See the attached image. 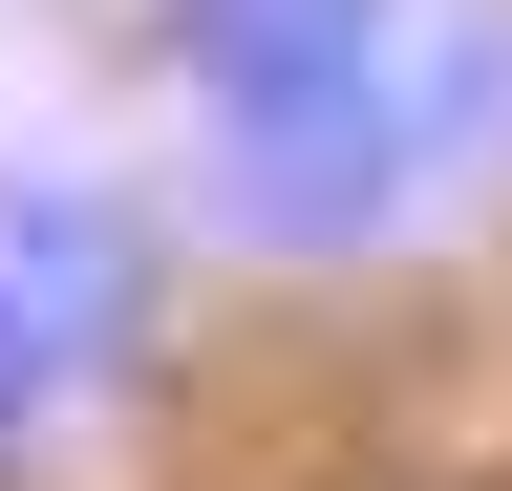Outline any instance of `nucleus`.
Listing matches in <instances>:
<instances>
[{
    "label": "nucleus",
    "instance_id": "7ed1b4c3",
    "mask_svg": "<svg viewBox=\"0 0 512 491\" xmlns=\"http://www.w3.org/2000/svg\"><path fill=\"white\" fill-rule=\"evenodd\" d=\"M427 43V0H150V65L192 86V129H256V107H342Z\"/></svg>",
    "mask_w": 512,
    "mask_h": 491
},
{
    "label": "nucleus",
    "instance_id": "20e7f679",
    "mask_svg": "<svg viewBox=\"0 0 512 491\" xmlns=\"http://www.w3.org/2000/svg\"><path fill=\"white\" fill-rule=\"evenodd\" d=\"M64 406H86V363H64V342L22 321V278H0V491H22V470L64 449Z\"/></svg>",
    "mask_w": 512,
    "mask_h": 491
},
{
    "label": "nucleus",
    "instance_id": "f257e3e1",
    "mask_svg": "<svg viewBox=\"0 0 512 491\" xmlns=\"http://www.w3.org/2000/svg\"><path fill=\"white\" fill-rule=\"evenodd\" d=\"M448 171H470V129H448V86H427V43L384 86H342V107H256V129H214L192 150V235L214 257H278V278H342V257H384Z\"/></svg>",
    "mask_w": 512,
    "mask_h": 491
},
{
    "label": "nucleus",
    "instance_id": "f03ea898",
    "mask_svg": "<svg viewBox=\"0 0 512 491\" xmlns=\"http://www.w3.org/2000/svg\"><path fill=\"white\" fill-rule=\"evenodd\" d=\"M0 278H22V321L86 363V385H128V363L171 342V235L86 193V171H0Z\"/></svg>",
    "mask_w": 512,
    "mask_h": 491
}]
</instances>
